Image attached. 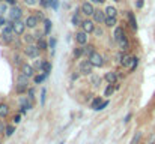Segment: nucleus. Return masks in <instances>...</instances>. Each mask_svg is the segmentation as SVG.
Wrapping results in <instances>:
<instances>
[{
    "label": "nucleus",
    "mask_w": 155,
    "mask_h": 144,
    "mask_svg": "<svg viewBox=\"0 0 155 144\" xmlns=\"http://www.w3.org/2000/svg\"><path fill=\"white\" fill-rule=\"evenodd\" d=\"M27 87H29V77H26L24 74H21L18 77V81H17V93H26L27 92Z\"/></svg>",
    "instance_id": "f257e3e1"
},
{
    "label": "nucleus",
    "mask_w": 155,
    "mask_h": 144,
    "mask_svg": "<svg viewBox=\"0 0 155 144\" xmlns=\"http://www.w3.org/2000/svg\"><path fill=\"white\" fill-rule=\"evenodd\" d=\"M94 68H95V66H94L89 60H84V62L80 63V74H83V75H91L92 71H94Z\"/></svg>",
    "instance_id": "f03ea898"
},
{
    "label": "nucleus",
    "mask_w": 155,
    "mask_h": 144,
    "mask_svg": "<svg viewBox=\"0 0 155 144\" xmlns=\"http://www.w3.org/2000/svg\"><path fill=\"white\" fill-rule=\"evenodd\" d=\"M89 62H91L95 68H100V66H103L104 65L103 56H101L100 53H92V54L89 56Z\"/></svg>",
    "instance_id": "7ed1b4c3"
},
{
    "label": "nucleus",
    "mask_w": 155,
    "mask_h": 144,
    "mask_svg": "<svg viewBox=\"0 0 155 144\" xmlns=\"http://www.w3.org/2000/svg\"><path fill=\"white\" fill-rule=\"evenodd\" d=\"M39 51H41L39 48L36 47V45H32V44H30V45H27L26 50H24L26 56H27V57H32V59L38 57V56H39Z\"/></svg>",
    "instance_id": "20e7f679"
},
{
    "label": "nucleus",
    "mask_w": 155,
    "mask_h": 144,
    "mask_svg": "<svg viewBox=\"0 0 155 144\" xmlns=\"http://www.w3.org/2000/svg\"><path fill=\"white\" fill-rule=\"evenodd\" d=\"M21 15H23V11H21V8H18V6H14V8L11 9V12H9V18H11L12 23H14V21H18V20L21 18Z\"/></svg>",
    "instance_id": "39448f33"
},
{
    "label": "nucleus",
    "mask_w": 155,
    "mask_h": 144,
    "mask_svg": "<svg viewBox=\"0 0 155 144\" xmlns=\"http://www.w3.org/2000/svg\"><path fill=\"white\" fill-rule=\"evenodd\" d=\"M12 27H14V33L15 35H23L24 30H26V23H23L21 20H18V21H14L12 23Z\"/></svg>",
    "instance_id": "423d86ee"
},
{
    "label": "nucleus",
    "mask_w": 155,
    "mask_h": 144,
    "mask_svg": "<svg viewBox=\"0 0 155 144\" xmlns=\"http://www.w3.org/2000/svg\"><path fill=\"white\" fill-rule=\"evenodd\" d=\"M80 11L84 14V15H94V12H95V8L92 6V3H87V2H84L83 5H81V8H80Z\"/></svg>",
    "instance_id": "0eeeda50"
},
{
    "label": "nucleus",
    "mask_w": 155,
    "mask_h": 144,
    "mask_svg": "<svg viewBox=\"0 0 155 144\" xmlns=\"http://www.w3.org/2000/svg\"><path fill=\"white\" fill-rule=\"evenodd\" d=\"M94 23H95V21H92V20H84L83 24H81L83 30H84L86 33H92V32L95 30V24H94Z\"/></svg>",
    "instance_id": "6e6552de"
},
{
    "label": "nucleus",
    "mask_w": 155,
    "mask_h": 144,
    "mask_svg": "<svg viewBox=\"0 0 155 144\" xmlns=\"http://www.w3.org/2000/svg\"><path fill=\"white\" fill-rule=\"evenodd\" d=\"M75 41H77V44H78V45H84V44L87 42V33H86L84 30H81V32L75 33Z\"/></svg>",
    "instance_id": "1a4fd4ad"
},
{
    "label": "nucleus",
    "mask_w": 155,
    "mask_h": 144,
    "mask_svg": "<svg viewBox=\"0 0 155 144\" xmlns=\"http://www.w3.org/2000/svg\"><path fill=\"white\" fill-rule=\"evenodd\" d=\"M33 72H35V69H33V66H30V65H27V63H23L21 65V74H24L26 77H33Z\"/></svg>",
    "instance_id": "9d476101"
},
{
    "label": "nucleus",
    "mask_w": 155,
    "mask_h": 144,
    "mask_svg": "<svg viewBox=\"0 0 155 144\" xmlns=\"http://www.w3.org/2000/svg\"><path fill=\"white\" fill-rule=\"evenodd\" d=\"M92 17H94V21L95 23H105V18H107L105 12H103V11H95Z\"/></svg>",
    "instance_id": "9b49d317"
},
{
    "label": "nucleus",
    "mask_w": 155,
    "mask_h": 144,
    "mask_svg": "<svg viewBox=\"0 0 155 144\" xmlns=\"http://www.w3.org/2000/svg\"><path fill=\"white\" fill-rule=\"evenodd\" d=\"M24 23H26L27 27L35 29V27L38 26V17H36V15H30V17H27V20H26Z\"/></svg>",
    "instance_id": "f8f14e48"
},
{
    "label": "nucleus",
    "mask_w": 155,
    "mask_h": 144,
    "mask_svg": "<svg viewBox=\"0 0 155 144\" xmlns=\"http://www.w3.org/2000/svg\"><path fill=\"white\" fill-rule=\"evenodd\" d=\"M119 59H120V65H122V66H125V68H130V65H131V60H133V57H131L130 54H124V56H120Z\"/></svg>",
    "instance_id": "ddd939ff"
},
{
    "label": "nucleus",
    "mask_w": 155,
    "mask_h": 144,
    "mask_svg": "<svg viewBox=\"0 0 155 144\" xmlns=\"http://www.w3.org/2000/svg\"><path fill=\"white\" fill-rule=\"evenodd\" d=\"M104 78H105V81H107L108 84H114V83L117 81V75H116V72H107Z\"/></svg>",
    "instance_id": "4468645a"
},
{
    "label": "nucleus",
    "mask_w": 155,
    "mask_h": 144,
    "mask_svg": "<svg viewBox=\"0 0 155 144\" xmlns=\"http://www.w3.org/2000/svg\"><path fill=\"white\" fill-rule=\"evenodd\" d=\"M128 23H130L131 29L137 30V20H136V17H134V14H133V12H128Z\"/></svg>",
    "instance_id": "2eb2a0df"
},
{
    "label": "nucleus",
    "mask_w": 155,
    "mask_h": 144,
    "mask_svg": "<svg viewBox=\"0 0 155 144\" xmlns=\"http://www.w3.org/2000/svg\"><path fill=\"white\" fill-rule=\"evenodd\" d=\"M113 36H114V41H117V42H119V41L125 36L124 29H122V27H116V29H114V35H113Z\"/></svg>",
    "instance_id": "dca6fc26"
},
{
    "label": "nucleus",
    "mask_w": 155,
    "mask_h": 144,
    "mask_svg": "<svg viewBox=\"0 0 155 144\" xmlns=\"http://www.w3.org/2000/svg\"><path fill=\"white\" fill-rule=\"evenodd\" d=\"M71 21H72V24H74V26H81L84 20H81V17H80V14H78V12L75 11V14L72 15V20H71Z\"/></svg>",
    "instance_id": "f3484780"
},
{
    "label": "nucleus",
    "mask_w": 155,
    "mask_h": 144,
    "mask_svg": "<svg viewBox=\"0 0 155 144\" xmlns=\"http://www.w3.org/2000/svg\"><path fill=\"white\" fill-rule=\"evenodd\" d=\"M41 71L44 72V74H50L51 72V63L50 62H47V60H42V68H41Z\"/></svg>",
    "instance_id": "a211bd4d"
},
{
    "label": "nucleus",
    "mask_w": 155,
    "mask_h": 144,
    "mask_svg": "<svg viewBox=\"0 0 155 144\" xmlns=\"http://www.w3.org/2000/svg\"><path fill=\"white\" fill-rule=\"evenodd\" d=\"M9 114V107L6 105V104H0V117H6Z\"/></svg>",
    "instance_id": "6ab92c4d"
},
{
    "label": "nucleus",
    "mask_w": 155,
    "mask_h": 144,
    "mask_svg": "<svg viewBox=\"0 0 155 144\" xmlns=\"http://www.w3.org/2000/svg\"><path fill=\"white\" fill-rule=\"evenodd\" d=\"M119 45H120V48H122L124 51L130 50V44H128V39H127V36H124V38L119 41Z\"/></svg>",
    "instance_id": "aec40b11"
},
{
    "label": "nucleus",
    "mask_w": 155,
    "mask_h": 144,
    "mask_svg": "<svg viewBox=\"0 0 155 144\" xmlns=\"http://www.w3.org/2000/svg\"><path fill=\"white\" fill-rule=\"evenodd\" d=\"M105 15H107V17H116V15H117V11H116V8H113V6H108V8L105 9Z\"/></svg>",
    "instance_id": "412c9836"
},
{
    "label": "nucleus",
    "mask_w": 155,
    "mask_h": 144,
    "mask_svg": "<svg viewBox=\"0 0 155 144\" xmlns=\"http://www.w3.org/2000/svg\"><path fill=\"white\" fill-rule=\"evenodd\" d=\"M105 26L107 27H114L116 26V17H107L105 18Z\"/></svg>",
    "instance_id": "4be33fe9"
},
{
    "label": "nucleus",
    "mask_w": 155,
    "mask_h": 144,
    "mask_svg": "<svg viewBox=\"0 0 155 144\" xmlns=\"http://www.w3.org/2000/svg\"><path fill=\"white\" fill-rule=\"evenodd\" d=\"M103 102L104 101L101 99V98H95V99H94V102H92V108H94L95 111H98V110H100V105H101Z\"/></svg>",
    "instance_id": "5701e85b"
},
{
    "label": "nucleus",
    "mask_w": 155,
    "mask_h": 144,
    "mask_svg": "<svg viewBox=\"0 0 155 144\" xmlns=\"http://www.w3.org/2000/svg\"><path fill=\"white\" fill-rule=\"evenodd\" d=\"M137 66H139V57H133L131 65H130V72H134Z\"/></svg>",
    "instance_id": "b1692460"
},
{
    "label": "nucleus",
    "mask_w": 155,
    "mask_h": 144,
    "mask_svg": "<svg viewBox=\"0 0 155 144\" xmlns=\"http://www.w3.org/2000/svg\"><path fill=\"white\" fill-rule=\"evenodd\" d=\"M36 47L39 48V50H47V42H45L42 38H39V39H38V44H36Z\"/></svg>",
    "instance_id": "393cba45"
},
{
    "label": "nucleus",
    "mask_w": 155,
    "mask_h": 144,
    "mask_svg": "<svg viewBox=\"0 0 155 144\" xmlns=\"http://www.w3.org/2000/svg\"><path fill=\"white\" fill-rule=\"evenodd\" d=\"M44 24H45V30H44V33L48 35V33H50V29H51V21H50V20H44Z\"/></svg>",
    "instance_id": "a878e982"
},
{
    "label": "nucleus",
    "mask_w": 155,
    "mask_h": 144,
    "mask_svg": "<svg viewBox=\"0 0 155 144\" xmlns=\"http://www.w3.org/2000/svg\"><path fill=\"white\" fill-rule=\"evenodd\" d=\"M83 53H84L83 48H75V50H74V57H75V59H80V57L83 56Z\"/></svg>",
    "instance_id": "bb28decb"
},
{
    "label": "nucleus",
    "mask_w": 155,
    "mask_h": 144,
    "mask_svg": "<svg viewBox=\"0 0 155 144\" xmlns=\"http://www.w3.org/2000/svg\"><path fill=\"white\" fill-rule=\"evenodd\" d=\"M45 78H47V74H42V75H36L33 80H35V83H36V84H39V83H42Z\"/></svg>",
    "instance_id": "cd10ccee"
},
{
    "label": "nucleus",
    "mask_w": 155,
    "mask_h": 144,
    "mask_svg": "<svg viewBox=\"0 0 155 144\" xmlns=\"http://www.w3.org/2000/svg\"><path fill=\"white\" fill-rule=\"evenodd\" d=\"M92 84H94L95 87H98V86L101 84V77H98V75H94V77H92Z\"/></svg>",
    "instance_id": "c85d7f7f"
},
{
    "label": "nucleus",
    "mask_w": 155,
    "mask_h": 144,
    "mask_svg": "<svg viewBox=\"0 0 155 144\" xmlns=\"http://www.w3.org/2000/svg\"><path fill=\"white\" fill-rule=\"evenodd\" d=\"M140 140H142V132H136V135H134V138H133L131 144H139L140 143Z\"/></svg>",
    "instance_id": "c756f323"
},
{
    "label": "nucleus",
    "mask_w": 155,
    "mask_h": 144,
    "mask_svg": "<svg viewBox=\"0 0 155 144\" xmlns=\"http://www.w3.org/2000/svg\"><path fill=\"white\" fill-rule=\"evenodd\" d=\"M5 132H6V135H8V137H11V135L15 132V126H12V125L6 126V131H5Z\"/></svg>",
    "instance_id": "7c9ffc66"
},
{
    "label": "nucleus",
    "mask_w": 155,
    "mask_h": 144,
    "mask_svg": "<svg viewBox=\"0 0 155 144\" xmlns=\"http://www.w3.org/2000/svg\"><path fill=\"white\" fill-rule=\"evenodd\" d=\"M113 92H114V89H113V86L110 84V86L105 89V96H111L113 95Z\"/></svg>",
    "instance_id": "2f4dec72"
},
{
    "label": "nucleus",
    "mask_w": 155,
    "mask_h": 144,
    "mask_svg": "<svg viewBox=\"0 0 155 144\" xmlns=\"http://www.w3.org/2000/svg\"><path fill=\"white\" fill-rule=\"evenodd\" d=\"M2 39L6 42V44H9L11 42V35H6V33H2Z\"/></svg>",
    "instance_id": "473e14b6"
},
{
    "label": "nucleus",
    "mask_w": 155,
    "mask_h": 144,
    "mask_svg": "<svg viewBox=\"0 0 155 144\" xmlns=\"http://www.w3.org/2000/svg\"><path fill=\"white\" fill-rule=\"evenodd\" d=\"M84 53H86V54H89V56H91L92 53H95V51H94V45H87V47L84 48Z\"/></svg>",
    "instance_id": "72a5a7b5"
},
{
    "label": "nucleus",
    "mask_w": 155,
    "mask_h": 144,
    "mask_svg": "<svg viewBox=\"0 0 155 144\" xmlns=\"http://www.w3.org/2000/svg\"><path fill=\"white\" fill-rule=\"evenodd\" d=\"M45 89H42V92H41V105H44L45 104Z\"/></svg>",
    "instance_id": "f704fd0d"
},
{
    "label": "nucleus",
    "mask_w": 155,
    "mask_h": 144,
    "mask_svg": "<svg viewBox=\"0 0 155 144\" xmlns=\"http://www.w3.org/2000/svg\"><path fill=\"white\" fill-rule=\"evenodd\" d=\"M24 41H26V42H27V44H29V45H30V44H32V42H33V38H32V35H27V36H26V38H24Z\"/></svg>",
    "instance_id": "c9c22d12"
},
{
    "label": "nucleus",
    "mask_w": 155,
    "mask_h": 144,
    "mask_svg": "<svg viewBox=\"0 0 155 144\" xmlns=\"http://www.w3.org/2000/svg\"><path fill=\"white\" fill-rule=\"evenodd\" d=\"M24 3H26V5H29V6H33V5H36V3H38V0H24Z\"/></svg>",
    "instance_id": "e433bc0d"
},
{
    "label": "nucleus",
    "mask_w": 155,
    "mask_h": 144,
    "mask_svg": "<svg viewBox=\"0 0 155 144\" xmlns=\"http://www.w3.org/2000/svg\"><path fill=\"white\" fill-rule=\"evenodd\" d=\"M57 3H59V0H50V5L53 6V9L57 8Z\"/></svg>",
    "instance_id": "4c0bfd02"
},
{
    "label": "nucleus",
    "mask_w": 155,
    "mask_h": 144,
    "mask_svg": "<svg viewBox=\"0 0 155 144\" xmlns=\"http://www.w3.org/2000/svg\"><path fill=\"white\" fill-rule=\"evenodd\" d=\"M143 3H145L143 0H137V3H136V6H137L139 9H142V8H143Z\"/></svg>",
    "instance_id": "58836bf2"
},
{
    "label": "nucleus",
    "mask_w": 155,
    "mask_h": 144,
    "mask_svg": "<svg viewBox=\"0 0 155 144\" xmlns=\"http://www.w3.org/2000/svg\"><path fill=\"white\" fill-rule=\"evenodd\" d=\"M94 33H95L97 36H101V35H103V30H101V29H95V30H94Z\"/></svg>",
    "instance_id": "ea45409f"
},
{
    "label": "nucleus",
    "mask_w": 155,
    "mask_h": 144,
    "mask_svg": "<svg viewBox=\"0 0 155 144\" xmlns=\"http://www.w3.org/2000/svg\"><path fill=\"white\" fill-rule=\"evenodd\" d=\"M107 105H108V101H104L103 104H101V105H100V110H104V108H105V107H107ZM100 110H98V111H100Z\"/></svg>",
    "instance_id": "a19ab883"
},
{
    "label": "nucleus",
    "mask_w": 155,
    "mask_h": 144,
    "mask_svg": "<svg viewBox=\"0 0 155 144\" xmlns=\"http://www.w3.org/2000/svg\"><path fill=\"white\" fill-rule=\"evenodd\" d=\"M20 122H21V117H20V116H15V117H14V123L17 125V123H20Z\"/></svg>",
    "instance_id": "79ce46f5"
},
{
    "label": "nucleus",
    "mask_w": 155,
    "mask_h": 144,
    "mask_svg": "<svg viewBox=\"0 0 155 144\" xmlns=\"http://www.w3.org/2000/svg\"><path fill=\"white\" fill-rule=\"evenodd\" d=\"M39 3H41L42 6H48V5H50V2H48V0H39Z\"/></svg>",
    "instance_id": "37998d69"
},
{
    "label": "nucleus",
    "mask_w": 155,
    "mask_h": 144,
    "mask_svg": "<svg viewBox=\"0 0 155 144\" xmlns=\"http://www.w3.org/2000/svg\"><path fill=\"white\" fill-rule=\"evenodd\" d=\"M36 17H38V20H45V18H44V14H42V12H38V14H36Z\"/></svg>",
    "instance_id": "c03bdc74"
},
{
    "label": "nucleus",
    "mask_w": 155,
    "mask_h": 144,
    "mask_svg": "<svg viewBox=\"0 0 155 144\" xmlns=\"http://www.w3.org/2000/svg\"><path fill=\"white\" fill-rule=\"evenodd\" d=\"M131 117H133V114H127V117H125V120H124V122H125V123H128V122L131 120Z\"/></svg>",
    "instance_id": "a18cd8bd"
},
{
    "label": "nucleus",
    "mask_w": 155,
    "mask_h": 144,
    "mask_svg": "<svg viewBox=\"0 0 155 144\" xmlns=\"http://www.w3.org/2000/svg\"><path fill=\"white\" fill-rule=\"evenodd\" d=\"M3 131H6V126L0 122V134H3Z\"/></svg>",
    "instance_id": "49530a36"
},
{
    "label": "nucleus",
    "mask_w": 155,
    "mask_h": 144,
    "mask_svg": "<svg viewBox=\"0 0 155 144\" xmlns=\"http://www.w3.org/2000/svg\"><path fill=\"white\" fill-rule=\"evenodd\" d=\"M6 3H9V5H12V6H15V3H17V0H6Z\"/></svg>",
    "instance_id": "de8ad7c7"
},
{
    "label": "nucleus",
    "mask_w": 155,
    "mask_h": 144,
    "mask_svg": "<svg viewBox=\"0 0 155 144\" xmlns=\"http://www.w3.org/2000/svg\"><path fill=\"white\" fill-rule=\"evenodd\" d=\"M54 45H56V39H50V47L54 48Z\"/></svg>",
    "instance_id": "09e8293b"
},
{
    "label": "nucleus",
    "mask_w": 155,
    "mask_h": 144,
    "mask_svg": "<svg viewBox=\"0 0 155 144\" xmlns=\"http://www.w3.org/2000/svg\"><path fill=\"white\" fill-rule=\"evenodd\" d=\"M2 26H5V18H3V17H0V27H2Z\"/></svg>",
    "instance_id": "8fccbe9b"
},
{
    "label": "nucleus",
    "mask_w": 155,
    "mask_h": 144,
    "mask_svg": "<svg viewBox=\"0 0 155 144\" xmlns=\"http://www.w3.org/2000/svg\"><path fill=\"white\" fill-rule=\"evenodd\" d=\"M5 11H6V8H5V5H3V6H0V12H2V14H3V12H5Z\"/></svg>",
    "instance_id": "3c124183"
},
{
    "label": "nucleus",
    "mask_w": 155,
    "mask_h": 144,
    "mask_svg": "<svg viewBox=\"0 0 155 144\" xmlns=\"http://www.w3.org/2000/svg\"><path fill=\"white\" fill-rule=\"evenodd\" d=\"M71 78H72V80H77V78H78V74H72V77H71Z\"/></svg>",
    "instance_id": "603ef678"
},
{
    "label": "nucleus",
    "mask_w": 155,
    "mask_h": 144,
    "mask_svg": "<svg viewBox=\"0 0 155 144\" xmlns=\"http://www.w3.org/2000/svg\"><path fill=\"white\" fill-rule=\"evenodd\" d=\"M94 2H97V3H103L104 0H94Z\"/></svg>",
    "instance_id": "864d4df0"
},
{
    "label": "nucleus",
    "mask_w": 155,
    "mask_h": 144,
    "mask_svg": "<svg viewBox=\"0 0 155 144\" xmlns=\"http://www.w3.org/2000/svg\"><path fill=\"white\" fill-rule=\"evenodd\" d=\"M114 2H120V0H114Z\"/></svg>",
    "instance_id": "5fc2aeb1"
}]
</instances>
